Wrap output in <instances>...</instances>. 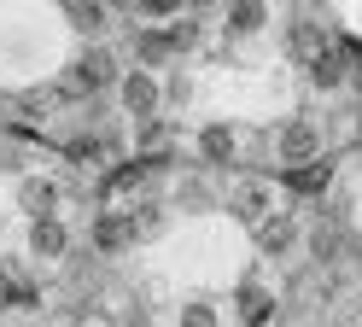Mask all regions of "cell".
<instances>
[{
    "label": "cell",
    "instance_id": "22",
    "mask_svg": "<svg viewBox=\"0 0 362 327\" xmlns=\"http://www.w3.org/2000/svg\"><path fill=\"white\" fill-rule=\"evenodd\" d=\"M41 304V287L35 280H12V310H35Z\"/></svg>",
    "mask_w": 362,
    "mask_h": 327
},
{
    "label": "cell",
    "instance_id": "13",
    "mask_svg": "<svg viewBox=\"0 0 362 327\" xmlns=\"http://www.w3.org/2000/svg\"><path fill=\"white\" fill-rule=\"evenodd\" d=\"M64 18H71L82 35H105L111 30V6L105 0H64Z\"/></svg>",
    "mask_w": 362,
    "mask_h": 327
},
{
    "label": "cell",
    "instance_id": "15",
    "mask_svg": "<svg viewBox=\"0 0 362 327\" xmlns=\"http://www.w3.org/2000/svg\"><path fill=\"white\" fill-rule=\"evenodd\" d=\"M257 246H263V257H286L292 246H298V228H292L281 210H275L269 222H257Z\"/></svg>",
    "mask_w": 362,
    "mask_h": 327
},
{
    "label": "cell",
    "instance_id": "3",
    "mask_svg": "<svg viewBox=\"0 0 362 327\" xmlns=\"http://www.w3.org/2000/svg\"><path fill=\"white\" fill-rule=\"evenodd\" d=\"M164 88L152 82V70H123V117H158Z\"/></svg>",
    "mask_w": 362,
    "mask_h": 327
},
{
    "label": "cell",
    "instance_id": "21",
    "mask_svg": "<svg viewBox=\"0 0 362 327\" xmlns=\"http://www.w3.org/2000/svg\"><path fill=\"white\" fill-rule=\"evenodd\" d=\"M199 35H205V30H199V18H181L175 30H170V41H175V53H187V47H199Z\"/></svg>",
    "mask_w": 362,
    "mask_h": 327
},
{
    "label": "cell",
    "instance_id": "8",
    "mask_svg": "<svg viewBox=\"0 0 362 327\" xmlns=\"http://www.w3.org/2000/svg\"><path fill=\"white\" fill-rule=\"evenodd\" d=\"M18 210H24V217H53V210H59V181L24 176V181H18Z\"/></svg>",
    "mask_w": 362,
    "mask_h": 327
},
{
    "label": "cell",
    "instance_id": "20",
    "mask_svg": "<svg viewBox=\"0 0 362 327\" xmlns=\"http://www.w3.org/2000/svg\"><path fill=\"white\" fill-rule=\"evenodd\" d=\"M141 176H146L141 164H117V170L105 176V193H129V187H141Z\"/></svg>",
    "mask_w": 362,
    "mask_h": 327
},
{
    "label": "cell",
    "instance_id": "18",
    "mask_svg": "<svg viewBox=\"0 0 362 327\" xmlns=\"http://www.w3.org/2000/svg\"><path fill=\"white\" fill-rule=\"evenodd\" d=\"M141 147L158 152V147H175V129L164 123V117H141Z\"/></svg>",
    "mask_w": 362,
    "mask_h": 327
},
{
    "label": "cell",
    "instance_id": "11",
    "mask_svg": "<svg viewBox=\"0 0 362 327\" xmlns=\"http://www.w3.org/2000/svg\"><path fill=\"white\" fill-rule=\"evenodd\" d=\"M64 100H71V88H30V93H18V111L30 117V123H47V117H59L64 111Z\"/></svg>",
    "mask_w": 362,
    "mask_h": 327
},
{
    "label": "cell",
    "instance_id": "5",
    "mask_svg": "<svg viewBox=\"0 0 362 327\" xmlns=\"http://www.w3.org/2000/svg\"><path fill=\"white\" fill-rule=\"evenodd\" d=\"M88 240H94V251H100V257H117V251L134 240V222L123 217V210H100L94 228H88Z\"/></svg>",
    "mask_w": 362,
    "mask_h": 327
},
{
    "label": "cell",
    "instance_id": "25",
    "mask_svg": "<svg viewBox=\"0 0 362 327\" xmlns=\"http://www.w3.org/2000/svg\"><path fill=\"white\" fill-rule=\"evenodd\" d=\"M6 304H12V280L0 275V310H6Z\"/></svg>",
    "mask_w": 362,
    "mask_h": 327
},
{
    "label": "cell",
    "instance_id": "17",
    "mask_svg": "<svg viewBox=\"0 0 362 327\" xmlns=\"http://www.w3.org/2000/svg\"><path fill=\"white\" fill-rule=\"evenodd\" d=\"M327 176H333V170H327L322 158H310V164H286V187H292V193H304V199H310V193H322Z\"/></svg>",
    "mask_w": 362,
    "mask_h": 327
},
{
    "label": "cell",
    "instance_id": "16",
    "mask_svg": "<svg viewBox=\"0 0 362 327\" xmlns=\"http://www.w3.org/2000/svg\"><path fill=\"white\" fill-rule=\"evenodd\" d=\"M134 59H141L146 70L170 64V59H175V41H170V30H141V35H134Z\"/></svg>",
    "mask_w": 362,
    "mask_h": 327
},
{
    "label": "cell",
    "instance_id": "19",
    "mask_svg": "<svg viewBox=\"0 0 362 327\" xmlns=\"http://www.w3.org/2000/svg\"><path fill=\"white\" fill-rule=\"evenodd\" d=\"M134 240H146V234H158V228H164V205H134Z\"/></svg>",
    "mask_w": 362,
    "mask_h": 327
},
{
    "label": "cell",
    "instance_id": "23",
    "mask_svg": "<svg viewBox=\"0 0 362 327\" xmlns=\"http://www.w3.org/2000/svg\"><path fill=\"white\" fill-rule=\"evenodd\" d=\"M64 158H71V164H88V158H100V140H94V134H82V140H71V147H64Z\"/></svg>",
    "mask_w": 362,
    "mask_h": 327
},
{
    "label": "cell",
    "instance_id": "4",
    "mask_svg": "<svg viewBox=\"0 0 362 327\" xmlns=\"http://www.w3.org/2000/svg\"><path fill=\"white\" fill-rule=\"evenodd\" d=\"M315 53H327V30L315 23L310 12H298L286 23V59H298V64H310Z\"/></svg>",
    "mask_w": 362,
    "mask_h": 327
},
{
    "label": "cell",
    "instance_id": "12",
    "mask_svg": "<svg viewBox=\"0 0 362 327\" xmlns=\"http://www.w3.org/2000/svg\"><path fill=\"white\" fill-rule=\"evenodd\" d=\"M234 152H240V134L228 123H205L199 129V158L205 164H234Z\"/></svg>",
    "mask_w": 362,
    "mask_h": 327
},
{
    "label": "cell",
    "instance_id": "2",
    "mask_svg": "<svg viewBox=\"0 0 362 327\" xmlns=\"http://www.w3.org/2000/svg\"><path fill=\"white\" fill-rule=\"evenodd\" d=\"M275 152H281V164H310L322 152V129H315L310 117H286L281 134H275Z\"/></svg>",
    "mask_w": 362,
    "mask_h": 327
},
{
    "label": "cell",
    "instance_id": "9",
    "mask_svg": "<svg viewBox=\"0 0 362 327\" xmlns=\"http://www.w3.org/2000/svg\"><path fill=\"white\" fill-rule=\"evenodd\" d=\"M263 23H269V0H228V12H222V30H228L234 41L257 35Z\"/></svg>",
    "mask_w": 362,
    "mask_h": 327
},
{
    "label": "cell",
    "instance_id": "6",
    "mask_svg": "<svg viewBox=\"0 0 362 327\" xmlns=\"http://www.w3.org/2000/svg\"><path fill=\"white\" fill-rule=\"evenodd\" d=\"M351 53L345 47H327V53H315L304 70H310V88H322V93H333V88H345V76H351Z\"/></svg>",
    "mask_w": 362,
    "mask_h": 327
},
{
    "label": "cell",
    "instance_id": "1",
    "mask_svg": "<svg viewBox=\"0 0 362 327\" xmlns=\"http://www.w3.org/2000/svg\"><path fill=\"white\" fill-rule=\"evenodd\" d=\"M117 82V53H111L105 41H94L88 53L71 64V76H64V88H71V100H82V93H100Z\"/></svg>",
    "mask_w": 362,
    "mask_h": 327
},
{
    "label": "cell",
    "instance_id": "10",
    "mask_svg": "<svg viewBox=\"0 0 362 327\" xmlns=\"http://www.w3.org/2000/svg\"><path fill=\"white\" fill-rule=\"evenodd\" d=\"M234 210H240V222H269V217H275V187H269V181H245L240 187V193H234Z\"/></svg>",
    "mask_w": 362,
    "mask_h": 327
},
{
    "label": "cell",
    "instance_id": "24",
    "mask_svg": "<svg viewBox=\"0 0 362 327\" xmlns=\"http://www.w3.org/2000/svg\"><path fill=\"white\" fill-rule=\"evenodd\" d=\"M181 321H187V327H211L216 310H211V304H187V310H181Z\"/></svg>",
    "mask_w": 362,
    "mask_h": 327
},
{
    "label": "cell",
    "instance_id": "26",
    "mask_svg": "<svg viewBox=\"0 0 362 327\" xmlns=\"http://www.w3.org/2000/svg\"><path fill=\"white\" fill-rule=\"evenodd\" d=\"M351 82H356V93H362V70H356V76H351Z\"/></svg>",
    "mask_w": 362,
    "mask_h": 327
},
{
    "label": "cell",
    "instance_id": "7",
    "mask_svg": "<svg viewBox=\"0 0 362 327\" xmlns=\"http://www.w3.org/2000/svg\"><path fill=\"white\" fill-rule=\"evenodd\" d=\"M30 251L35 257H53V263L71 251V228L59 222V210H53V217H30Z\"/></svg>",
    "mask_w": 362,
    "mask_h": 327
},
{
    "label": "cell",
    "instance_id": "14",
    "mask_svg": "<svg viewBox=\"0 0 362 327\" xmlns=\"http://www.w3.org/2000/svg\"><path fill=\"white\" fill-rule=\"evenodd\" d=\"M234 304H240V310H234L240 321H269V316H275V304H281V298L269 292V287H257V280H245V287L234 292Z\"/></svg>",
    "mask_w": 362,
    "mask_h": 327
}]
</instances>
